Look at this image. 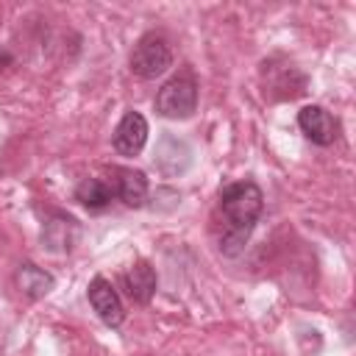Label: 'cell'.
<instances>
[{
  "label": "cell",
  "mask_w": 356,
  "mask_h": 356,
  "mask_svg": "<svg viewBox=\"0 0 356 356\" xmlns=\"http://www.w3.org/2000/svg\"><path fill=\"white\" fill-rule=\"evenodd\" d=\"M261 211H264V195L253 181H234L220 189V214L225 222L220 234V250L225 256H236L245 248Z\"/></svg>",
  "instance_id": "1"
},
{
  "label": "cell",
  "mask_w": 356,
  "mask_h": 356,
  "mask_svg": "<svg viewBox=\"0 0 356 356\" xmlns=\"http://www.w3.org/2000/svg\"><path fill=\"white\" fill-rule=\"evenodd\" d=\"M128 67L142 81H153V78L164 75L172 67V50L167 44V39L159 36V33H145L134 44L131 58H128Z\"/></svg>",
  "instance_id": "2"
},
{
  "label": "cell",
  "mask_w": 356,
  "mask_h": 356,
  "mask_svg": "<svg viewBox=\"0 0 356 356\" xmlns=\"http://www.w3.org/2000/svg\"><path fill=\"white\" fill-rule=\"evenodd\" d=\"M197 108V83L189 75L167 81L156 95V111L167 120H186Z\"/></svg>",
  "instance_id": "3"
},
{
  "label": "cell",
  "mask_w": 356,
  "mask_h": 356,
  "mask_svg": "<svg viewBox=\"0 0 356 356\" xmlns=\"http://www.w3.org/2000/svg\"><path fill=\"white\" fill-rule=\"evenodd\" d=\"M86 298H89L92 309L97 312V317H100L106 325L117 328V325L125 320L122 300H120L117 289L111 286V281H106L103 275H97V278H92V281H89V286H86Z\"/></svg>",
  "instance_id": "4"
},
{
  "label": "cell",
  "mask_w": 356,
  "mask_h": 356,
  "mask_svg": "<svg viewBox=\"0 0 356 356\" xmlns=\"http://www.w3.org/2000/svg\"><path fill=\"white\" fill-rule=\"evenodd\" d=\"M298 125H300L303 136L312 145H320V147H328L337 139V134H339L337 120L323 106H303L298 111Z\"/></svg>",
  "instance_id": "5"
},
{
  "label": "cell",
  "mask_w": 356,
  "mask_h": 356,
  "mask_svg": "<svg viewBox=\"0 0 356 356\" xmlns=\"http://www.w3.org/2000/svg\"><path fill=\"white\" fill-rule=\"evenodd\" d=\"M153 164L164 172V175H181L189 164H192V150H189V145L181 139V136H175V134H164L161 139H159V145H156V150H153Z\"/></svg>",
  "instance_id": "6"
},
{
  "label": "cell",
  "mask_w": 356,
  "mask_h": 356,
  "mask_svg": "<svg viewBox=\"0 0 356 356\" xmlns=\"http://www.w3.org/2000/svg\"><path fill=\"white\" fill-rule=\"evenodd\" d=\"M114 150L120 156H136L147 142V120L139 111H125L114 128Z\"/></svg>",
  "instance_id": "7"
},
{
  "label": "cell",
  "mask_w": 356,
  "mask_h": 356,
  "mask_svg": "<svg viewBox=\"0 0 356 356\" xmlns=\"http://www.w3.org/2000/svg\"><path fill=\"white\" fill-rule=\"evenodd\" d=\"M114 195L125 203V206H131V209H139L145 200H147V178H145V172L142 170H131V167H120V170H114Z\"/></svg>",
  "instance_id": "8"
},
{
  "label": "cell",
  "mask_w": 356,
  "mask_h": 356,
  "mask_svg": "<svg viewBox=\"0 0 356 356\" xmlns=\"http://www.w3.org/2000/svg\"><path fill=\"white\" fill-rule=\"evenodd\" d=\"M125 289L134 303H150L156 295V270L147 261H134L125 270Z\"/></svg>",
  "instance_id": "9"
},
{
  "label": "cell",
  "mask_w": 356,
  "mask_h": 356,
  "mask_svg": "<svg viewBox=\"0 0 356 356\" xmlns=\"http://www.w3.org/2000/svg\"><path fill=\"white\" fill-rule=\"evenodd\" d=\"M114 184L111 181H103V178H83L75 189V200L81 206H86L89 211H100L106 209L111 200H114Z\"/></svg>",
  "instance_id": "10"
},
{
  "label": "cell",
  "mask_w": 356,
  "mask_h": 356,
  "mask_svg": "<svg viewBox=\"0 0 356 356\" xmlns=\"http://www.w3.org/2000/svg\"><path fill=\"white\" fill-rule=\"evenodd\" d=\"M17 286H19L22 295H28L31 300H39V298H44V295L56 286V278H53L47 270H42V267L25 261V264L17 270Z\"/></svg>",
  "instance_id": "11"
},
{
  "label": "cell",
  "mask_w": 356,
  "mask_h": 356,
  "mask_svg": "<svg viewBox=\"0 0 356 356\" xmlns=\"http://www.w3.org/2000/svg\"><path fill=\"white\" fill-rule=\"evenodd\" d=\"M70 231L75 234V220H72V217H56V220L47 222L42 239H44V245H47L50 250H70V248H72V245H70V242H72Z\"/></svg>",
  "instance_id": "12"
}]
</instances>
